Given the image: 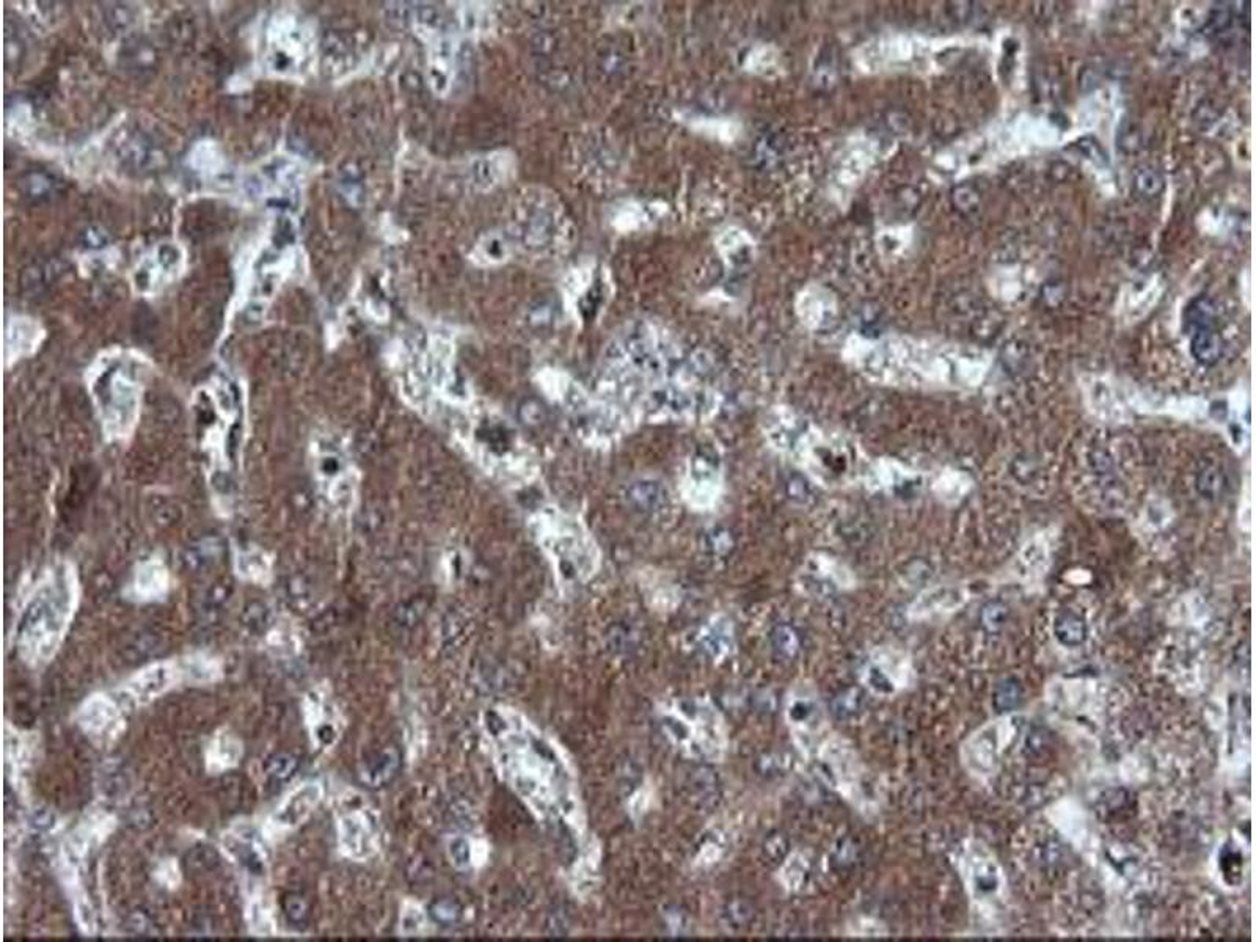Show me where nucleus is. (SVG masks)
<instances>
[{"mask_svg":"<svg viewBox=\"0 0 1256 942\" xmlns=\"http://www.w3.org/2000/svg\"><path fill=\"white\" fill-rule=\"evenodd\" d=\"M190 413L212 504L222 517H230L242 493L249 428L247 388L231 374H212L194 391Z\"/></svg>","mask_w":1256,"mask_h":942,"instance_id":"nucleus-1","label":"nucleus"},{"mask_svg":"<svg viewBox=\"0 0 1256 942\" xmlns=\"http://www.w3.org/2000/svg\"><path fill=\"white\" fill-rule=\"evenodd\" d=\"M79 597L77 570L68 561L46 567L29 589L15 630L16 650L29 668H44L57 657L76 616Z\"/></svg>","mask_w":1256,"mask_h":942,"instance_id":"nucleus-2","label":"nucleus"},{"mask_svg":"<svg viewBox=\"0 0 1256 942\" xmlns=\"http://www.w3.org/2000/svg\"><path fill=\"white\" fill-rule=\"evenodd\" d=\"M147 382L148 366L129 355H109L88 369L85 387L107 442H128L134 435Z\"/></svg>","mask_w":1256,"mask_h":942,"instance_id":"nucleus-3","label":"nucleus"},{"mask_svg":"<svg viewBox=\"0 0 1256 942\" xmlns=\"http://www.w3.org/2000/svg\"><path fill=\"white\" fill-rule=\"evenodd\" d=\"M661 726L672 745L685 756L720 762L726 754V721L709 699L672 702L663 710Z\"/></svg>","mask_w":1256,"mask_h":942,"instance_id":"nucleus-4","label":"nucleus"},{"mask_svg":"<svg viewBox=\"0 0 1256 942\" xmlns=\"http://www.w3.org/2000/svg\"><path fill=\"white\" fill-rule=\"evenodd\" d=\"M311 473L319 495L332 511L346 512L355 500V470L338 437L319 434L310 446Z\"/></svg>","mask_w":1256,"mask_h":942,"instance_id":"nucleus-5","label":"nucleus"},{"mask_svg":"<svg viewBox=\"0 0 1256 942\" xmlns=\"http://www.w3.org/2000/svg\"><path fill=\"white\" fill-rule=\"evenodd\" d=\"M818 760L823 775L839 790L840 795L861 811H866L870 800L866 768L850 743L836 735L826 738L818 748Z\"/></svg>","mask_w":1256,"mask_h":942,"instance_id":"nucleus-6","label":"nucleus"},{"mask_svg":"<svg viewBox=\"0 0 1256 942\" xmlns=\"http://www.w3.org/2000/svg\"><path fill=\"white\" fill-rule=\"evenodd\" d=\"M266 834L250 823H234L220 837V847L244 881V891L266 888L269 851Z\"/></svg>","mask_w":1256,"mask_h":942,"instance_id":"nucleus-7","label":"nucleus"},{"mask_svg":"<svg viewBox=\"0 0 1256 942\" xmlns=\"http://www.w3.org/2000/svg\"><path fill=\"white\" fill-rule=\"evenodd\" d=\"M785 720L798 748L804 754L812 753L826 729L825 707L812 685L801 683L790 691L785 702Z\"/></svg>","mask_w":1256,"mask_h":942,"instance_id":"nucleus-8","label":"nucleus"},{"mask_svg":"<svg viewBox=\"0 0 1256 942\" xmlns=\"http://www.w3.org/2000/svg\"><path fill=\"white\" fill-rule=\"evenodd\" d=\"M76 724L98 746L117 742L128 727L125 707L109 693L88 696L76 712Z\"/></svg>","mask_w":1256,"mask_h":942,"instance_id":"nucleus-9","label":"nucleus"},{"mask_svg":"<svg viewBox=\"0 0 1256 942\" xmlns=\"http://www.w3.org/2000/svg\"><path fill=\"white\" fill-rule=\"evenodd\" d=\"M186 683L181 658L156 661L145 668L134 672L125 685L120 688L121 696L129 704L143 707L151 704L164 694Z\"/></svg>","mask_w":1256,"mask_h":942,"instance_id":"nucleus-10","label":"nucleus"},{"mask_svg":"<svg viewBox=\"0 0 1256 942\" xmlns=\"http://www.w3.org/2000/svg\"><path fill=\"white\" fill-rule=\"evenodd\" d=\"M322 800V787L319 782H304L297 785L280 801L274 812L267 818L264 834L267 839L275 840L278 836L294 831L307 822L314 809Z\"/></svg>","mask_w":1256,"mask_h":942,"instance_id":"nucleus-11","label":"nucleus"},{"mask_svg":"<svg viewBox=\"0 0 1256 942\" xmlns=\"http://www.w3.org/2000/svg\"><path fill=\"white\" fill-rule=\"evenodd\" d=\"M170 591V572L162 559L151 556L137 564L126 597L132 602H162Z\"/></svg>","mask_w":1256,"mask_h":942,"instance_id":"nucleus-12","label":"nucleus"},{"mask_svg":"<svg viewBox=\"0 0 1256 942\" xmlns=\"http://www.w3.org/2000/svg\"><path fill=\"white\" fill-rule=\"evenodd\" d=\"M37 740L26 732L5 724V765L7 776L15 787L24 785L26 775L35 762Z\"/></svg>","mask_w":1256,"mask_h":942,"instance_id":"nucleus-13","label":"nucleus"},{"mask_svg":"<svg viewBox=\"0 0 1256 942\" xmlns=\"http://www.w3.org/2000/svg\"><path fill=\"white\" fill-rule=\"evenodd\" d=\"M244 745L228 731L217 732L206 746L205 765L209 775H222L241 764Z\"/></svg>","mask_w":1256,"mask_h":942,"instance_id":"nucleus-14","label":"nucleus"},{"mask_svg":"<svg viewBox=\"0 0 1256 942\" xmlns=\"http://www.w3.org/2000/svg\"><path fill=\"white\" fill-rule=\"evenodd\" d=\"M305 721L310 729L311 740L318 748H330L338 740V727L332 715L327 713L325 702L319 693L308 694L304 704Z\"/></svg>","mask_w":1256,"mask_h":942,"instance_id":"nucleus-15","label":"nucleus"},{"mask_svg":"<svg viewBox=\"0 0 1256 942\" xmlns=\"http://www.w3.org/2000/svg\"><path fill=\"white\" fill-rule=\"evenodd\" d=\"M245 922L250 935L256 938H272L277 935V921L266 888L245 891Z\"/></svg>","mask_w":1256,"mask_h":942,"instance_id":"nucleus-16","label":"nucleus"},{"mask_svg":"<svg viewBox=\"0 0 1256 942\" xmlns=\"http://www.w3.org/2000/svg\"><path fill=\"white\" fill-rule=\"evenodd\" d=\"M338 834L341 851L349 858H365L371 850V829L366 825L363 815H344L338 825Z\"/></svg>","mask_w":1256,"mask_h":942,"instance_id":"nucleus-17","label":"nucleus"},{"mask_svg":"<svg viewBox=\"0 0 1256 942\" xmlns=\"http://www.w3.org/2000/svg\"><path fill=\"white\" fill-rule=\"evenodd\" d=\"M181 658L184 679L190 685H211L223 677V665L219 658L206 652H194Z\"/></svg>","mask_w":1256,"mask_h":942,"instance_id":"nucleus-18","label":"nucleus"},{"mask_svg":"<svg viewBox=\"0 0 1256 942\" xmlns=\"http://www.w3.org/2000/svg\"><path fill=\"white\" fill-rule=\"evenodd\" d=\"M234 570H236V574L242 580L252 581L256 585H264L271 578L272 561L267 558L266 553L261 552L258 548H255V550H241L236 559H234Z\"/></svg>","mask_w":1256,"mask_h":942,"instance_id":"nucleus-19","label":"nucleus"},{"mask_svg":"<svg viewBox=\"0 0 1256 942\" xmlns=\"http://www.w3.org/2000/svg\"><path fill=\"white\" fill-rule=\"evenodd\" d=\"M1225 344L1213 327H1200L1192 338V355L1200 365L1214 366L1224 355Z\"/></svg>","mask_w":1256,"mask_h":942,"instance_id":"nucleus-20","label":"nucleus"},{"mask_svg":"<svg viewBox=\"0 0 1256 942\" xmlns=\"http://www.w3.org/2000/svg\"><path fill=\"white\" fill-rule=\"evenodd\" d=\"M399 765H401V757H399L398 751L396 749H385V751L377 754L369 762L365 773H363L365 781L373 784L374 787L387 784V782L395 778Z\"/></svg>","mask_w":1256,"mask_h":942,"instance_id":"nucleus-21","label":"nucleus"},{"mask_svg":"<svg viewBox=\"0 0 1256 942\" xmlns=\"http://www.w3.org/2000/svg\"><path fill=\"white\" fill-rule=\"evenodd\" d=\"M1054 633L1063 646L1078 647L1084 644L1087 638V625L1084 619L1079 618L1073 613L1060 614L1054 624Z\"/></svg>","mask_w":1256,"mask_h":942,"instance_id":"nucleus-22","label":"nucleus"},{"mask_svg":"<svg viewBox=\"0 0 1256 942\" xmlns=\"http://www.w3.org/2000/svg\"><path fill=\"white\" fill-rule=\"evenodd\" d=\"M1023 698V688L1016 679H1004L997 683L993 702L999 712H1012Z\"/></svg>","mask_w":1256,"mask_h":942,"instance_id":"nucleus-23","label":"nucleus"},{"mask_svg":"<svg viewBox=\"0 0 1256 942\" xmlns=\"http://www.w3.org/2000/svg\"><path fill=\"white\" fill-rule=\"evenodd\" d=\"M807 873L806 859L801 855H793L789 861L785 862L781 870V880L785 889L796 891L803 884L804 877Z\"/></svg>","mask_w":1256,"mask_h":942,"instance_id":"nucleus-24","label":"nucleus"},{"mask_svg":"<svg viewBox=\"0 0 1256 942\" xmlns=\"http://www.w3.org/2000/svg\"><path fill=\"white\" fill-rule=\"evenodd\" d=\"M704 646L712 657L721 660L731 654L734 641H732L731 632L723 630V627H715L710 630L709 635H705Z\"/></svg>","mask_w":1256,"mask_h":942,"instance_id":"nucleus-25","label":"nucleus"},{"mask_svg":"<svg viewBox=\"0 0 1256 942\" xmlns=\"http://www.w3.org/2000/svg\"><path fill=\"white\" fill-rule=\"evenodd\" d=\"M1008 619V608L1005 603L994 600V602L986 603L985 607L980 611V622H982L985 630L990 633H996L1004 627Z\"/></svg>","mask_w":1256,"mask_h":942,"instance_id":"nucleus-26","label":"nucleus"},{"mask_svg":"<svg viewBox=\"0 0 1256 942\" xmlns=\"http://www.w3.org/2000/svg\"><path fill=\"white\" fill-rule=\"evenodd\" d=\"M1134 186H1136L1137 192L1143 195V197H1158L1164 190V178L1153 168H1145V170H1140L1137 173L1136 179H1134Z\"/></svg>","mask_w":1256,"mask_h":942,"instance_id":"nucleus-27","label":"nucleus"},{"mask_svg":"<svg viewBox=\"0 0 1256 942\" xmlns=\"http://www.w3.org/2000/svg\"><path fill=\"white\" fill-rule=\"evenodd\" d=\"M1214 307L1208 299L1195 300L1189 310H1187V321L1195 325L1197 329L1200 327H1213Z\"/></svg>","mask_w":1256,"mask_h":942,"instance_id":"nucleus-28","label":"nucleus"},{"mask_svg":"<svg viewBox=\"0 0 1256 942\" xmlns=\"http://www.w3.org/2000/svg\"><path fill=\"white\" fill-rule=\"evenodd\" d=\"M431 914L440 925H451L461 916V908L453 900L442 899L431 906Z\"/></svg>","mask_w":1256,"mask_h":942,"instance_id":"nucleus-29","label":"nucleus"},{"mask_svg":"<svg viewBox=\"0 0 1256 942\" xmlns=\"http://www.w3.org/2000/svg\"><path fill=\"white\" fill-rule=\"evenodd\" d=\"M154 877L159 883L164 884L165 888L176 889L181 883V872H179L178 862L175 859H167L161 862V866L157 867Z\"/></svg>","mask_w":1256,"mask_h":942,"instance_id":"nucleus-30","label":"nucleus"},{"mask_svg":"<svg viewBox=\"0 0 1256 942\" xmlns=\"http://www.w3.org/2000/svg\"><path fill=\"white\" fill-rule=\"evenodd\" d=\"M451 858L457 867L467 866L470 862V845L464 839H456L450 845Z\"/></svg>","mask_w":1256,"mask_h":942,"instance_id":"nucleus-31","label":"nucleus"}]
</instances>
